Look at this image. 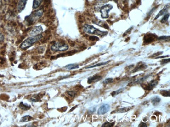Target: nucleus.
Here are the masks:
<instances>
[{
	"label": "nucleus",
	"mask_w": 170,
	"mask_h": 127,
	"mask_svg": "<svg viewBox=\"0 0 170 127\" xmlns=\"http://www.w3.org/2000/svg\"><path fill=\"white\" fill-rule=\"evenodd\" d=\"M42 38V35H39L36 36H33L32 37H29L25 40L21 45V48L22 49H26L30 47L34 43Z\"/></svg>",
	"instance_id": "f257e3e1"
},
{
	"label": "nucleus",
	"mask_w": 170,
	"mask_h": 127,
	"mask_svg": "<svg viewBox=\"0 0 170 127\" xmlns=\"http://www.w3.org/2000/svg\"><path fill=\"white\" fill-rule=\"evenodd\" d=\"M43 13L44 10L43 8H41V9L37 10L35 12H33L29 16H27L25 18V20L27 22L28 25H31L37 19L41 18L43 15Z\"/></svg>",
	"instance_id": "f03ea898"
},
{
	"label": "nucleus",
	"mask_w": 170,
	"mask_h": 127,
	"mask_svg": "<svg viewBox=\"0 0 170 127\" xmlns=\"http://www.w3.org/2000/svg\"><path fill=\"white\" fill-rule=\"evenodd\" d=\"M83 30L84 32L89 34H93V35H96L100 36H104L107 35V32L102 31L98 30L97 28L90 25L86 24L83 26Z\"/></svg>",
	"instance_id": "7ed1b4c3"
},
{
	"label": "nucleus",
	"mask_w": 170,
	"mask_h": 127,
	"mask_svg": "<svg viewBox=\"0 0 170 127\" xmlns=\"http://www.w3.org/2000/svg\"><path fill=\"white\" fill-rule=\"evenodd\" d=\"M50 49L55 52H62L69 49V46L66 43L61 42H55L50 47Z\"/></svg>",
	"instance_id": "20e7f679"
},
{
	"label": "nucleus",
	"mask_w": 170,
	"mask_h": 127,
	"mask_svg": "<svg viewBox=\"0 0 170 127\" xmlns=\"http://www.w3.org/2000/svg\"><path fill=\"white\" fill-rule=\"evenodd\" d=\"M113 6L111 4H108L102 7L100 12L101 13V17L103 18H107L109 17V12L112 10Z\"/></svg>",
	"instance_id": "39448f33"
},
{
	"label": "nucleus",
	"mask_w": 170,
	"mask_h": 127,
	"mask_svg": "<svg viewBox=\"0 0 170 127\" xmlns=\"http://www.w3.org/2000/svg\"><path fill=\"white\" fill-rule=\"evenodd\" d=\"M110 109V106L108 104H103L100 107V108L98 110V115H104L105 114L107 113V112L109 111V110Z\"/></svg>",
	"instance_id": "423d86ee"
},
{
	"label": "nucleus",
	"mask_w": 170,
	"mask_h": 127,
	"mask_svg": "<svg viewBox=\"0 0 170 127\" xmlns=\"http://www.w3.org/2000/svg\"><path fill=\"white\" fill-rule=\"evenodd\" d=\"M42 28L41 26H35L34 27L30 32V35L32 36H36L40 35L42 32Z\"/></svg>",
	"instance_id": "0eeeda50"
},
{
	"label": "nucleus",
	"mask_w": 170,
	"mask_h": 127,
	"mask_svg": "<svg viewBox=\"0 0 170 127\" xmlns=\"http://www.w3.org/2000/svg\"><path fill=\"white\" fill-rule=\"evenodd\" d=\"M27 0H19L17 6V11L18 13L22 12L24 10Z\"/></svg>",
	"instance_id": "6e6552de"
},
{
	"label": "nucleus",
	"mask_w": 170,
	"mask_h": 127,
	"mask_svg": "<svg viewBox=\"0 0 170 127\" xmlns=\"http://www.w3.org/2000/svg\"><path fill=\"white\" fill-rule=\"evenodd\" d=\"M156 36L153 34H149V35H146L144 38V42L146 43H150L154 40L155 37Z\"/></svg>",
	"instance_id": "1a4fd4ad"
},
{
	"label": "nucleus",
	"mask_w": 170,
	"mask_h": 127,
	"mask_svg": "<svg viewBox=\"0 0 170 127\" xmlns=\"http://www.w3.org/2000/svg\"><path fill=\"white\" fill-rule=\"evenodd\" d=\"M102 78V77L101 76H98L97 75H95L94 76H92V77H90L88 79V81H87V82L88 83H91L93 82H95V81H98L100 80V79Z\"/></svg>",
	"instance_id": "9d476101"
},
{
	"label": "nucleus",
	"mask_w": 170,
	"mask_h": 127,
	"mask_svg": "<svg viewBox=\"0 0 170 127\" xmlns=\"http://www.w3.org/2000/svg\"><path fill=\"white\" fill-rule=\"evenodd\" d=\"M158 83V81L156 80H153L148 84V85L146 86V89L147 90H151L156 86Z\"/></svg>",
	"instance_id": "9b49d317"
},
{
	"label": "nucleus",
	"mask_w": 170,
	"mask_h": 127,
	"mask_svg": "<svg viewBox=\"0 0 170 127\" xmlns=\"http://www.w3.org/2000/svg\"><path fill=\"white\" fill-rule=\"evenodd\" d=\"M169 6L168 5H166V6H165V7H164L163 9H162V10H161L160 12L158 13V15H157L156 16V17L155 18V19H158L159 17H160L161 16H162L163 15H164V14H165V13H166L167 11H168V8H169Z\"/></svg>",
	"instance_id": "f8f14e48"
},
{
	"label": "nucleus",
	"mask_w": 170,
	"mask_h": 127,
	"mask_svg": "<svg viewBox=\"0 0 170 127\" xmlns=\"http://www.w3.org/2000/svg\"><path fill=\"white\" fill-rule=\"evenodd\" d=\"M42 1L43 0H34L33 8L34 9H36V8H38L40 6Z\"/></svg>",
	"instance_id": "ddd939ff"
},
{
	"label": "nucleus",
	"mask_w": 170,
	"mask_h": 127,
	"mask_svg": "<svg viewBox=\"0 0 170 127\" xmlns=\"http://www.w3.org/2000/svg\"><path fill=\"white\" fill-rule=\"evenodd\" d=\"M79 65L76 64H69L67 65L65 68L66 69H69V70H72V69H75L79 68Z\"/></svg>",
	"instance_id": "4468645a"
},
{
	"label": "nucleus",
	"mask_w": 170,
	"mask_h": 127,
	"mask_svg": "<svg viewBox=\"0 0 170 127\" xmlns=\"http://www.w3.org/2000/svg\"><path fill=\"white\" fill-rule=\"evenodd\" d=\"M161 101V98L156 96V97H153L151 99V103L153 104V105H156L157 104L160 103V102Z\"/></svg>",
	"instance_id": "2eb2a0df"
},
{
	"label": "nucleus",
	"mask_w": 170,
	"mask_h": 127,
	"mask_svg": "<svg viewBox=\"0 0 170 127\" xmlns=\"http://www.w3.org/2000/svg\"><path fill=\"white\" fill-rule=\"evenodd\" d=\"M109 61H106V62H103V63H99V64H97L94 65H93V66H89V67H86L85 68H86V69L92 68H94V67H96L101 66H102V65H106V64H108V63H109Z\"/></svg>",
	"instance_id": "dca6fc26"
},
{
	"label": "nucleus",
	"mask_w": 170,
	"mask_h": 127,
	"mask_svg": "<svg viewBox=\"0 0 170 127\" xmlns=\"http://www.w3.org/2000/svg\"><path fill=\"white\" fill-rule=\"evenodd\" d=\"M32 119V117L30 116H25L23 117L22 118V119H21V122H27V121H29Z\"/></svg>",
	"instance_id": "f3484780"
},
{
	"label": "nucleus",
	"mask_w": 170,
	"mask_h": 127,
	"mask_svg": "<svg viewBox=\"0 0 170 127\" xmlns=\"http://www.w3.org/2000/svg\"><path fill=\"white\" fill-rule=\"evenodd\" d=\"M19 107L21 108L24 110H27L29 109L30 108V106L27 105L26 104H24L23 102H21L20 105H19Z\"/></svg>",
	"instance_id": "a211bd4d"
},
{
	"label": "nucleus",
	"mask_w": 170,
	"mask_h": 127,
	"mask_svg": "<svg viewBox=\"0 0 170 127\" xmlns=\"http://www.w3.org/2000/svg\"><path fill=\"white\" fill-rule=\"evenodd\" d=\"M114 124L115 123L114 122H112V123H110V122H105L103 125L102 126V127H112L113 126H114Z\"/></svg>",
	"instance_id": "6ab92c4d"
},
{
	"label": "nucleus",
	"mask_w": 170,
	"mask_h": 127,
	"mask_svg": "<svg viewBox=\"0 0 170 127\" xmlns=\"http://www.w3.org/2000/svg\"><path fill=\"white\" fill-rule=\"evenodd\" d=\"M161 94L164 96V97H170V92L169 91H166V90H162L160 92Z\"/></svg>",
	"instance_id": "aec40b11"
},
{
	"label": "nucleus",
	"mask_w": 170,
	"mask_h": 127,
	"mask_svg": "<svg viewBox=\"0 0 170 127\" xmlns=\"http://www.w3.org/2000/svg\"><path fill=\"white\" fill-rule=\"evenodd\" d=\"M169 16H170L169 14H166V15L163 17V18L162 19H161V22H162V23H164V22H165L166 21H168L169 17Z\"/></svg>",
	"instance_id": "412c9836"
},
{
	"label": "nucleus",
	"mask_w": 170,
	"mask_h": 127,
	"mask_svg": "<svg viewBox=\"0 0 170 127\" xmlns=\"http://www.w3.org/2000/svg\"><path fill=\"white\" fill-rule=\"evenodd\" d=\"M129 107H127V108H120L119 109H118L117 111V112H127L128 111V110L130 109V108H129Z\"/></svg>",
	"instance_id": "4be33fe9"
},
{
	"label": "nucleus",
	"mask_w": 170,
	"mask_h": 127,
	"mask_svg": "<svg viewBox=\"0 0 170 127\" xmlns=\"http://www.w3.org/2000/svg\"><path fill=\"white\" fill-rule=\"evenodd\" d=\"M113 82V79L112 78H108L105 80L103 81V83L105 84H108V83H112Z\"/></svg>",
	"instance_id": "5701e85b"
},
{
	"label": "nucleus",
	"mask_w": 170,
	"mask_h": 127,
	"mask_svg": "<svg viewBox=\"0 0 170 127\" xmlns=\"http://www.w3.org/2000/svg\"><path fill=\"white\" fill-rule=\"evenodd\" d=\"M124 90L123 89H120L119 90H117V91H114V92H113L112 93V95L113 96H114L115 95H117V94H118L119 93H121V92H122Z\"/></svg>",
	"instance_id": "b1692460"
},
{
	"label": "nucleus",
	"mask_w": 170,
	"mask_h": 127,
	"mask_svg": "<svg viewBox=\"0 0 170 127\" xmlns=\"http://www.w3.org/2000/svg\"><path fill=\"white\" fill-rule=\"evenodd\" d=\"M89 39H90V40H91V41H95V40H99V39H98V37H97L96 36H90Z\"/></svg>",
	"instance_id": "393cba45"
},
{
	"label": "nucleus",
	"mask_w": 170,
	"mask_h": 127,
	"mask_svg": "<svg viewBox=\"0 0 170 127\" xmlns=\"http://www.w3.org/2000/svg\"><path fill=\"white\" fill-rule=\"evenodd\" d=\"M68 95H69L70 97H74V96L76 94V92L75 91H69V92H68Z\"/></svg>",
	"instance_id": "a878e982"
},
{
	"label": "nucleus",
	"mask_w": 170,
	"mask_h": 127,
	"mask_svg": "<svg viewBox=\"0 0 170 127\" xmlns=\"http://www.w3.org/2000/svg\"><path fill=\"white\" fill-rule=\"evenodd\" d=\"M170 38V36H160V37H159L158 38L159 40H167L168 39H169Z\"/></svg>",
	"instance_id": "bb28decb"
},
{
	"label": "nucleus",
	"mask_w": 170,
	"mask_h": 127,
	"mask_svg": "<svg viewBox=\"0 0 170 127\" xmlns=\"http://www.w3.org/2000/svg\"><path fill=\"white\" fill-rule=\"evenodd\" d=\"M162 62V64H166V63H168L170 62V58H168V59H164V60H163L162 61H161Z\"/></svg>",
	"instance_id": "cd10ccee"
},
{
	"label": "nucleus",
	"mask_w": 170,
	"mask_h": 127,
	"mask_svg": "<svg viewBox=\"0 0 170 127\" xmlns=\"http://www.w3.org/2000/svg\"><path fill=\"white\" fill-rule=\"evenodd\" d=\"M139 127H147V124H146V123L141 122V123L139 124Z\"/></svg>",
	"instance_id": "c85d7f7f"
},
{
	"label": "nucleus",
	"mask_w": 170,
	"mask_h": 127,
	"mask_svg": "<svg viewBox=\"0 0 170 127\" xmlns=\"http://www.w3.org/2000/svg\"><path fill=\"white\" fill-rule=\"evenodd\" d=\"M4 40V37L2 34L0 32V42H2Z\"/></svg>",
	"instance_id": "c756f323"
},
{
	"label": "nucleus",
	"mask_w": 170,
	"mask_h": 127,
	"mask_svg": "<svg viewBox=\"0 0 170 127\" xmlns=\"http://www.w3.org/2000/svg\"><path fill=\"white\" fill-rule=\"evenodd\" d=\"M45 3L46 4H49L50 3V0H45Z\"/></svg>",
	"instance_id": "7c9ffc66"
}]
</instances>
